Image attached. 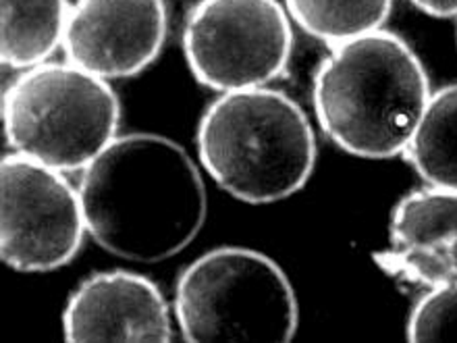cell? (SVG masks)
<instances>
[{
    "label": "cell",
    "mask_w": 457,
    "mask_h": 343,
    "mask_svg": "<svg viewBox=\"0 0 457 343\" xmlns=\"http://www.w3.org/2000/svg\"><path fill=\"white\" fill-rule=\"evenodd\" d=\"M87 235L112 256L162 263L198 238L208 196L198 163L158 133L117 136L79 173Z\"/></svg>",
    "instance_id": "1"
},
{
    "label": "cell",
    "mask_w": 457,
    "mask_h": 343,
    "mask_svg": "<svg viewBox=\"0 0 457 343\" xmlns=\"http://www.w3.org/2000/svg\"><path fill=\"white\" fill-rule=\"evenodd\" d=\"M427 69L403 38L386 29L335 44L314 75L320 130L352 156H403L430 100Z\"/></svg>",
    "instance_id": "2"
},
{
    "label": "cell",
    "mask_w": 457,
    "mask_h": 343,
    "mask_svg": "<svg viewBox=\"0 0 457 343\" xmlns=\"http://www.w3.org/2000/svg\"><path fill=\"white\" fill-rule=\"evenodd\" d=\"M195 146L211 180L245 205L297 194L316 164L308 114L272 88L220 94L202 114Z\"/></svg>",
    "instance_id": "3"
},
{
    "label": "cell",
    "mask_w": 457,
    "mask_h": 343,
    "mask_svg": "<svg viewBox=\"0 0 457 343\" xmlns=\"http://www.w3.org/2000/svg\"><path fill=\"white\" fill-rule=\"evenodd\" d=\"M175 322L194 343H287L300 325L295 289L266 254L244 246L212 247L181 271Z\"/></svg>",
    "instance_id": "4"
},
{
    "label": "cell",
    "mask_w": 457,
    "mask_h": 343,
    "mask_svg": "<svg viewBox=\"0 0 457 343\" xmlns=\"http://www.w3.org/2000/svg\"><path fill=\"white\" fill-rule=\"evenodd\" d=\"M120 103L111 81L73 63L19 71L3 96L9 148L62 173H81L119 136Z\"/></svg>",
    "instance_id": "5"
},
{
    "label": "cell",
    "mask_w": 457,
    "mask_h": 343,
    "mask_svg": "<svg viewBox=\"0 0 457 343\" xmlns=\"http://www.w3.org/2000/svg\"><path fill=\"white\" fill-rule=\"evenodd\" d=\"M183 54L219 94L269 88L289 65L294 29L278 0H198L183 25Z\"/></svg>",
    "instance_id": "6"
},
{
    "label": "cell",
    "mask_w": 457,
    "mask_h": 343,
    "mask_svg": "<svg viewBox=\"0 0 457 343\" xmlns=\"http://www.w3.org/2000/svg\"><path fill=\"white\" fill-rule=\"evenodd\" d=\"M87 235L79 188L67 173L28 156L0 161V258L19 272H50L71 263Z\"/></svg>",
    "instance_id": "7"
},
{
    "label": "cell",
    "mask_w": 457,
    "mask_h": 343,
    "mask_svg": "<svg viewBox=\"0 0 457 343\" xmlns=\"http://www.w3.org/2000/svg\"><path fill=\"white\" fill-rule=\"evenodd\" d=\"M167 31L164 0H75L62 54L106 81L125 79L158 59Z\"/></svg>",
    "instance_id": "8"
},
{
    "label": "cell",
    "mask_w": 457,
    "mask_h": 343,
    "mask_svg": "<svg viewBox=\"0 0 457 343\" xmlns=\"http://www.w3.org/2000/svg\"><path fill=\"white\" fill-rule=\"evenodd\" d=\"M62 333L71 343L173 341V310L148 277L131 271L96 272L69 296Z\"/></svg>",
    "instance_id": "9"
},
{
    "label": "cell",
    "mask_w": 457,
    "mask_h": 343,
    "mask_svg": "<svg viewBox=\"0 0 457 343\" xmlns=\"http://www.w3.org/2000/svg\"><path fill=\"white\" fill-rule=\"evenodd\" d=\"M374 260L416 288L457 283V192L427 186L403 196L391 214L389 246Z\"/></svg>",
    "instance_id": "10"
},
{
    "label": "cell",
    "mask_w": 457,
    "mask_h": 343,
    "mask_svg": "<svg viewBox=\"0 0 457 343\" xmlns=\"http://www.w3.org/2000/svg\"><path fill=\"white\" fill-rule=\"evenodd\" d=\"M69 0H0V61L23 71L62 50Z\"/></svg>",
    "instance_id": "11"
},
{
    "label": "cell",
    "mask_w": 457,
    "mask_h": 343,
    "mask_svg": "<svg viewBox=\"0 0 457 343\" xmlns=\"http://www.w3.org/2000/svg\"><path fill=\"white\" fill-rule=\"evenodd\" d=\"M403 156L427 186L457 192V84L430 94Z\"/></svg>",
    "instance_id": "12"
},
{
    "label": "cell",
    "mask_w": 457,
    "mask_h": 343,
    "mask_svg": "<svg viewBox=\"0 0 457 343\" xmlns=\"http://www.w3.org/2000/svg\"><path fill=\"white\" fill-rule=\"evenodd\" d=\"M283 4L291 21L328 48L383 29L393 9V0H285Z\"/></svg>",
    "instance_id": "13"
},
{
    "label": "cell",
    "mask_w": 457,
    "mask_h": 343,
    "mask_svg": "<svg viewBox=\"0 0 457 343\" xmlns=\"http://www.w3.org/2000/svg\"><path fill=\"white\" fill-rule=\"evenodd\" d=\"M410 341H457V283L427 289L408 319Z\"/></svg>",
    "instance_id": "14"
},
{
    "label": "cell",
    "mask_w": 457,
    "mask_h": 343,
    "mask_svg": "<svg viewBox=\"0 0 457 343\" xmlns=\"http://www.w3.org/2000/svg\"><path fill=\"white\" fill-rule=\"evenodd\" d=\"M410 3L430 17H457V0H410Z\"/></svg>",
    "instance_id": "15"
}]
</instances>
